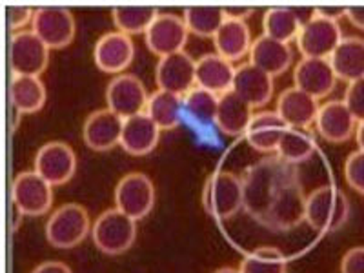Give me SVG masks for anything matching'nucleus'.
Listing matches in <instances>:
<instances>
[{
    "label": "nucleus",
    "mask_w": 364,
    "mask_h": 273,
    "mask_svg": "<svg viewBox=\"0 0 364 273\" xmlns=\"http://www.w3.org/2000/svg\"><path fill=\"white\" fill-rule=\"evenodd\" d=\"M9 99L13 108L21 115L24 113H37L44 108L48 91L41 77H26V75H13L9 82Z\"/></svg>",
    "instance_id": "obj_28"
},
{
    "label": "nucleus",
    "mask_w": 364,
    "mask_h": 273,
    "mask_svg": "<svg viewBox=\"0 0 364 273\" xmlns=\"http://www.w3.org/2000/svg\"><path fill=\"white\" fill-rule=\"evenodd\" d=\"M90 213L79 203L58 206L46 223V239L53 248L70 250L79 246L91 233Z\"/></svg>",
    "instance_id": "obj_3"
},
{
    "label": "nucleus",
    "mask_w": 364,
    "mask_h": 273,
    "mask_svg": "<svg viewBox=\"0 0 364 273\" xmlns=\"http://www.w3.org/2000/svg\"><path fill=\"white\" fill-rule=\"evenodd\" d=\"M219 100L220 97L215 93L195 86L190 93L184 95V113L199 124H215Z\"/></svg>",
    "instance_id": "obj_35"
},
{
    "label": "nucleus",
    "mask_w": 364,
    "mask_h": 273,
    "mask_svg": "<svg viewBox=\"0 0 364 273\" xmlns=\"http://www.w3.org/2000/svg\"><path fill=\"white\" fill-rule=\"evenodd\" d=\"M154 206L155 184L146 173L132 171L117 182L115 208H119L122 213L132 217L133 220H141L148 217Z\"/></svg>",
    "instance_id": "obj_7"
},
{
    "label": "nucleus",
    "mask_w": 364,
    "mask_h": 273,
    "mask_svg": "<svg viewBox=\"0 0 364 273\" xmlns=\"http://www.w3.org/2000/svg\"><path fill=\"white\" fill-rule=\"evenodd\" d=\"M31 31L50 50H63L75 41L77 22L73 13L63 6H42L35 9Z\"/></svg>",
    "instance_id": "obj_6"
},
{
    "label": "nucleus",
    "mask_w": 364,
    "mask_h": 273,
    "mask_svg": "<svg viewBox=\"0 0 364 273\" xmlns=\"http://www.w3.org/2000/svg\"><path fill=\"white\" fill-rule=\"evenodd\" d=\"M337 75L331 68L330 58H304L299 60L294 70V86L321 100L336 90Z\"/></svg>",
    "instance_id": "obj_16"
},
{
    "label": "nucleus",
    "mask_w": 364,
    "mask_h": 273,
    "mask_svg": "<svg viewBox=\"0 0 364 273\" xmlns=\"http://www.w3.org/2000/svg\"><path fill=\"white\" fill-rule=\"evenodd\" d=\"M35 171L51 186H63L77 171V154L68 142H46L35 155Z\"/></svg>",
    "instance_id": "obj_11"
},
{
    "label": "nucleus",
    "mask_w": 364,
    "mask_h": 273,
    "mask_svg": "<svg viewBox=\"0 0 364 273\" xmlns=\"http://www.w3.org/2000/svg\"><path fill=\"white\" fill-rule=\"evenodd\" d=\"M6 13H8L9 29L15 31V33L24 31V28L28 24H33V8H28V6H8V8H6Z\"/></svg>",
    "instance_id": "obj_38"
},
{
    "label": "nucleus",
    "mask_w": 364,
    "mask_h": 273,
    "mask_svg": "<svg viewBox=\"0 0 364 273\" xmlns=\"http://www.w3.org/2000/svg\"><path fill=\"white\" fill-rule=\"evenodd\" d=\"M224 11H226V18L246 22V18L253 13V8H246V6H233V8H224Z\"/></svg>",
    "instance_id": "obj_43"
},
{
    "label": "nucleus",
    "mask_w": 364,
    "mask_h": 273,
    "mask_svg": "<svg viewBox=\"0 0 364 273\" xmlns=\"http://www.w3.org/2000/svg\"><path fill=\"white\" fill-rule=\"evenodd\" d=\"M91 239L97 250L106 255H122L136 239V220L128 217L119 208L102 211L91 228Z\"/></svg>",
    "instance_id": "obj_5"
},
{
    "label": "nucleus",
    "mask_w": 364,
    "mask_h": 273,
    "mask_svg": "<svg viewBox=\"0 0 364 273\" xmlns=\"http://www.w3.org/2000/svg\"><path fill=\"white\" fill-rule=\"evenodd\" d=\"M330 63L339 80L350 84L364 79V38L344 37L330 57Z\"/></svg>",
    "instance_id": "obj_27"
},
{
    "label": "nucleus",
    "mask_w": 364,
    "mask_h": 273,
    "mask_svg": "<svg viewBox=\"0 0 364 273\" xmlns=\"http://www.w3.org/2000/svg\"><path fill=\"white\" fill-rule=\"evenodd\" d=\"M344 178L353 191L364 195V151L357 149L348 155L344 162Z\"/></svg>",
    "instance_id": "obj_36"
},
{
    "label": "nucleus",
    "mask_w": 364,
    "mask_h": 273,
    "mask_svg": "<svg viewBox=\"0 0 364 273\" xmlns=\"http://www.w3.org/2000/svg\"><path fill=\"white\" fill-rule=\"evenodd\" d=\"M343 100L346 102L348 109L352 112V115L357 119V122H363L364 120V79H359L355 80V82L348 84Z\"/></svg>",
    "instance_id": "obj_37"
},
{
    "label": "nucleus",
    "mask_w": 364,
    "mask_h": 273,
    "mask_svg": "<svg viewBox=\"0 0 364 273\" xmlns=\"http://www.w3.org/2000/svg\"><path fill=\"white\" fill-rule=\"evenodd\" d=\"M302 24L299 22L294 8H268L262 17V31L266 37L275 38V41L290 44L291 41H297L299 31Z\"/></svg>",
    "instance_id": "obj_32"
},
{
    "label": "nucleus",
    "mask_w": 364,
    "mask_h": 273,
    "mask_svg": "<svg viewBox=\"0 0 364 273\" xmlns=\"http://www.w3.org/2000/svg\"><path fill=\"white\" fill-rule=\"evenodd\" d=\"M213 46H215V53H219L230 63L242 60L252 51V29L246 22L226 18L223 28L213 37Z\"/></svg>",
    "instance_id": "obj_26"
},
{
    "label": "nucleus",
    "mask_w": 364,
    "mask_h": 273,
    "mask_svg": "<svg viewBox=\"0 0 364 273\" xmlns=\"http://www.w3.org/2000/svg\"><path fill=\"white\" fill-rule=\"evenodd\" d=\"M315 129L324 141L341 144L355 136L357 119L348 109L344 100H328L321 104L318 115L315 119Z\"/></svg>",
    "instance_id": "obj_18"
},
{
    "label": "nucleus",
    "mask_w": 364,
    "mask_h": 273,
    "mask_svg": "<svg viewBox=\"0 0 364 273\" xmlns=\"http://www.w3.org/2000/svg\"><path fill=\"white\" fill-rule=\"evenodd\" d=\"M341 273H364V246L348 250L341 259Z\"/></svg>",
    "instance_id": "obj_39"
},
{
    "label": "nucleus",
    "mask_w": 364,
    "mask_h": 273,
    "mask_svg": "<svg viewBox=\"0 0 364 273\" xmlns=\"http://www.w3.org/2000/svg\"><path fill=\"white\" fill-rule=\"evenodd\" d=\"M315 151H317V141L310 129L288 128L275 155L281 157L282 161L299 166L301 162L310 161Z\"/></svg>",
    "instance_id": "obj_31"
},
{
    "label": "nucleus",
    "mask_w": 364,
    "mask_h": 273,
    "mask_svg": "<svg viewBox=\"0 0 364 273\" xmlns=\"http://www.w3.org/2000/svg\"><path fill=\"white\" fill-rule=\"evenodd\" d=\"M146 113L161 128V132L175 129L182 122V115H184V97L157 90L149 95Z\"/></svg>",
    "instance_id": "obj_29"
},
{
    "label": "nucleus",
    "mask_w": 364,
    "mask_h": 273,
    "mask_svg": "<svg viewBox=\"0 0 364 273\" xmlns=\"http://www.w3.org/2000/svg\"><path fill=\"white\" fill-rule=\"evenodd\" d=\"M31 273H73V269L60 261H46L35 266V269Z\"/></svg>",
    "instance_id": "obj_41"
},
{
    "label": "nucleus",
    "mask_w": 364,
    "mask_h": 273,
    "mask_svg": "<svg viewBox=\"0 0 364 273\" xmlns=\"http://www.w3.org/2000/svg\"><path fill=\"white\" fill-rule=\"evenodd\" d=\"M159 141H161V128L155 124L148 113L124 119L120 146L126 154L135 155V157L148 155L157 148Z\"/></svg>",
    "instance_id": "obj_21"
},
{
    "label": "nucleus",
    "mask_w": 364,
    "mask_h": 273,
    "mask_svg": "<svg viewBox=\"0 0 364 273\" xmlns=\"http://www.w3.org/2000/svg\"><path fill=\"white\" fill-rule=\"evenodd\" d=\"M122 129H124L122 117L113 113L109 108L97 109L84 120V142L93 151H109L115 146H120Z\"/></svg>",
    "instance_id": "obj_17"
},
{
    "label": "nucleus",
    "mask_w": 364,
    "mask_h": 273,
    "mask_svg": "<svg viewBox=\"0 0 364 273\" xmlns=\"http://www.w3.org/2000/svg\"><path fill=\"white\" fill-rule=\"evenodd\" d=\"M233 91L252 108H261L273 97V77L252 63H246L237 68Z\"/></svg>",
    "instance_id": "obj_23"
},
{
    "label": "nucleus",
    "mask_w": 364,
    "mask_h": 273,
    "mask_svg": "<svg viewBox=\"0 0 364 273\" xmlns=\"http://www.w3.org/2000/svg\"><path fill=\"white\" fill-rule=\"evenodd\" d=\"M291 60H294V51H291L290 44L269 38L266 35H261L253 41L250 63L261 68L272 77H279L284 73L291 66Z\"/></svg>",
    "instance_id": "obj_24"
},
{
    "label": "nucleus",
    "mask_w": 364,
    "mask_h": 273,
    "mask_svg": "<svg viewBox=\"0 0 364 273\" xmlns=\"http://www.w3.org/2000/svg\"><path fill=\"white\" fill-rule=\"evenodd\" d=\"M355 142H357V146H359L360 151H364V120L363 122H357Z\"/></svg>",
    "instance_id": "obj_44"
},
{
    "label": "nucleus",
    "mask_w": 364,
    "mask_h": 273,
    "mask_svg": "<svg viewBox=\"0 0 364 273\" xmlns=\"http://www.w3.org/2000/svg\"><path fill=\"white\" fill-rule=\"evenodd\" d=\"M348 8H341V6H321V8H315V13H317L318 17L328 18V21L339 22L341 18L346 17Z\"/></svg>",
    "instance_id": "obj_40"
},
{
    "label": "nucleus",
    "mask_w": 364,
    "mask_h": 273,
    "mask_svg": "<svg viewBox=\"0 0 364 273\" xmlns=\"http://www.w3.org/2000/svg\"><path fill=\"white\" fill-rule=\"evenodd\" d=\"M195 66H197V60H193L186 51L162 57L155 68V82L159 90L170 91L181 97L190 93L197 86Z\"/></svg>",
    "instance_id": "obj_14"
},
{
    "label": "nucleus",
    "mask_w": 364,
    "mask_h": 273,
    "mask_svg": "<svg viewBox=\"0 0 364 273\" xmlns=\"http://www.w3.org/2000/svg\"><path fill=\"white\" fill-rule=\"evenodd\" d=\"M350 219V200L337 186L315 188L306 197L304 220L315 232H337Z\"/></svg>",
    "instance_id": "obj_2"
},
{
    "label": "nucleus",
    "mask_w": 364,
    "mask_h": 273,
    "mask_svg": "<svg viewBox=\"0 0 364 273\" xmlns=\"http://www.w3.org/2000/svg\"><path fill=\"white\" fill-rule=\"evenodd\" d=\"M288 132V124L277 112H259L253 115L246 132V141L261 154H277L281 139Z\"/></svg>",
    "instance_id": "obj_22"
},
{
    "label": "nucleus",
    "mask_w": 364,
    "mask_h": 273,
    "mask_svg": "<svg viewBox=\"0 0 364 273\" xmlns=\"http://www.w3.org/2000/svg\"><path fill=\"white\" fill-rule=\"evenodd\" d=\"M213 273H240V269H233V268H219V269H215V272Z\"/></svg>",
    "instance_id": "obj_45"
},
{
    "label": "nucleus",
    "mask_w": 364,
    "mask_h": 273,
    "mask_svg": "<svg viewBox=\"0 0 364 273\" xmlns=\"http://www.w3.org/2000/svg\"><path fill=\"white\" fill-rule=\"evenodd\" d=\"M343 38L339 22L328 21L315 13V17L302 26L295 42L304 58H330Z\"/></svg>",
    "instance_id": "obj_12"
},
{
    "label": "nucleus",
    "mask_w": 364,
    "mask_h": 273,
    "mask_svg": "<svg viewBox=\"0 0 364 273\" xmlns=\"http://www.w3.org/2000/svg\"><path fill=\"white\" fill-rule=\"evenodd\" d=\"M203 203L208 213L217 220H226L245 210V190L239 175L219 170L208 177Z\"/></svg>",
    "instance_id": "obj_4"
},
{
    "label": "nucleus",
    "mask_w": 364,
    "mask_h": 273,
    "mask_svg": "<svg viewBox=\"0 0 364 273\" xmlns=\"http://www.w3.org/2000/svg\"><path fill=\"white\" fill-rule=\"evenodd\" d=\"M9 64L13 75L41 77L50 64V48L31 29L13 33L9 42Z\"/></svg>",
    "instance_id": "obj_8"
},
{
    "label": "nucleus",
    "mask_w": 364,
    "mask_h": 273,
    "mask_svg": "<svg viewBox=\"0 0 364 273\" xmlns=\"http://www.w3.org/2000/svg\"><path fill=\"white\" fill-rule=\"evenodd\" d=\"M346 18L357 29H364V6H352V8H348Z\"/></svg>",
    "instance_id": "obj_42"
},
{
    "label": "nucleus",
    "mask_w": 364,
    "mask_h": 273,
    "mask_svg": "<svg viewBox=\"0 0 364 273\" xmlns=\"http://www.w3.org/2000/svg\"><path fill=\"white\" fill-rule=\"evenodd\" d=\"M182 18L186 22L190 33L213 38L226 22V11L219 6H190L184 9Z\"/></svg>",
    "instance_id": "obj_33"
},
{
    "label": "nucleus",
    "mask_w": 364,
    "mask_h": 273,
    "mask_svg": "<svg viewBox=\"0 0 364 273\" xmlns=\"http://www.w3.org/2000/svg\"><path fill=\"white\" fill-rule=\"evenodd\" d=\"M240 273H286L288 259L275 246H259L242 259Z\"/></svg>",
    "instance_id": "obj_34"
},
{
    "label": "nucleus",
    "mask_w": 364,
    "mask_h": 273,
    "mask_svg": "<svg viewBox=\"0 0 364 273\" xmlns=\"http://www.w3.org/2000/svg\"><path fill=\"white\" fill-rule=\"evenodd\" d=\"M112 17L117 31L120 33L128 37L136 33L146 35V31L159 17V9L154 6H117L112 9Z\"/></svg>",
    "instance_id": "obj_30"
},
{
    "label": "nucleus",
    "mask_w": 364,
    "mask_h": 273,
    "mask_svg": "<svg viewBox=\"0 0 364 273\" xmlns=\"http://www.w3.org/2000/svg\"><path fill=\"white\" fill-rule=\"evenodd\" d=\"M13 206L26 217H41L48 213L53 204V186L44 181L35 170L21 171L11 186Z\"/></svg>",
    "instance_id": "obj_10"
},
{
    "label": "nucleus",
    "mask_w": 364,
    "mask_h": 273,
    "mask_svg": "<svg viewBox=\"0 0 364 273\" xmlns=\"http://www.w3.org/2000/svg\"><path fill=\"white\" fill-rule=\"evenodd\" d=\"M240 181L245 190V211L262 224L284 188L290 186L291 182L301 181V177L297 166L272 155L246 168Z\"/></svg>",
    "instance_id": "obj_1"
},
{
    "label": "nucleus",
    "mask_w": 364,
    "mask_h": 273,
    "mask_svg": "<svg viewBox=\"0 0 364 273\" xmlns=\"http://www.w3.org/2000/svg\"><path fill=\"white\" fill-rule=\"evenodd\" d=\"M253 115L252 106L232 90L220 97L215 126L228 136L246 135Z\"/></svg>",
    "instance_id": "obj_25"
},
{
    "label": "nucleus",
    "mask_w": 364,
    "mask_h": 273,
    "mask_svg": "<svg viewBox=\"0 0 364 273\" xmlns=\"http://www.w3.org/2000/svg\"><path fill=\"white\" fill-rule=\"evenodd\" d=\"M318 109H321V104L317 99L301 91L299 87L291 86L281 91V95L277 97L275 112L288 124V128L310 129V126L315 124Z\"/></svg>",
    "instance_id": "obj_19"
},
{
    "label": "nucleus",
    "mask_w": 364,
    "mask_h": 273,
    "mask_svg": "<svg viewBox=\"0 0 364 273\" xmlns=\"http://www.w3.org/2000/svg\"><path fill=\"white\" fill-rule=\"evenodd\" d=\"M135 57V44L132 37L120 31L104 33L93 48V60L97 68L104 73L122 75V71L133 63Z\"/></svg>",
    "instance_id": "obj_15"
},
{
    "label": "nucleus",
    "mask_w": 364,
    "mask_h": 273,
    "mask_svg": "<svg viewBox=\"0 0 364 273\" xmlns=\"http://www.w3.org/2000/svg\"><path fill=\"white\" fill-rule=\"evenodd\" d=\"M188 26L184 18L173 13H159V17L146 31V46L159 58L184 51L188 42Z\"/></svg>",
    "instance_id": "obj_13"
},
{
    "label": "nucleus",
    "mask_w": 364,
    "mask_h": 273,
    "mask_svg": "<svg viewBox=\"0 0 364 273\" xmlns=\"http://www.w3.org/2000/svg\"><path fill=\"white\" fill-rule=\"evenodd\" d=\"M148 100V90L136 75H117L106 86V104L113 113L122 119L146 113Z\"/></svg>",
    "instance_id": "obj_9"
},
{
    "label": "nucleus",
    "mask_w": 364,
    "mask_h": 273,
    "mask_svg": "<svg viewBox=\"0 0 364 273\" xmlns=\"http://www.w3.org/2000/svg\"><path fill=\"white\" fill-rule=\"evenodd\" d=\"M237 68L233 63L220 57L219 53H206L197 60L195 66V80L197 87L211 91L215 95L223 97L224 93L233 90Z\"/></svg>",
    "instance_id": "obj_20"
}]
</instances>
